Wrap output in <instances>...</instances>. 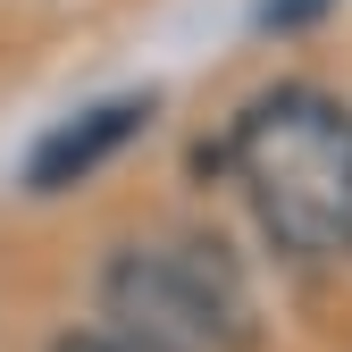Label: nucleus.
Masks as SVG:
<instances>
[{"label":"nucleus","mask_w":352,"mask_h":352,"mask_svg":"<svg viewBox=\"0 0 352 352\" xmlns=\"http://www.w3.org/2000/svg\"><path fill=\"white\" fill-rule=\"evenodd\" d=\"M227 168L294 260H352V109L319 84H277L227 126Z\"/></svg>","instance_id":"obj_1"},{"label":"nucleus","mask_w":352,"mask_h":352,"mask_svg":"<svg viewBox=\"0 0 352 352\" xmlns=\"http://www.w3.org/2000/svg\"><path fill=\"white\" fill-rule=\"evenodd\" d=\"M311 9H319V0H269V25H302Z\"/></svg>","instance_id":"obj_5"},{"label":"nucleus","mask_w":352,"mask_h":352,"mask_svg":"<svg viewBox=\"0 0 352 352\" xmlns=\"http://www.w3.org/2000/svg\"><path fill=\"white\" fill-rule=\"evenodd\" d=\"M51 352H126V344H118V336H59Z\"/></svg>","instance_id":"obj_4"},{"label":"nucleus","mask_w":352,"mask_h":352,"mask_svg":"<svg viewBox=\"0 0 352 352\" xmlns=\"http://www.w3.org/2000/svg\"><path fill=\"white\" fill-rule=\"evenodd\" d=\"M143 118H151V101H101V109H84V118H67L59 135H42V151L25 160V185L34 193H67V185H84L118 143H135L143 135Z\"/></svg>","instance_id":"obj_3"},{"label":"nucleus","mask_w":352,"mask_h":352,"mask_svg":"<svg viewBox=\"0 0 352 352\" xmlns=\"http://www.w3.org/2000/svg\"><path fill=\"white\" fill-rule=\"evenodd\" d=\"M101 319L126 352H252V285L218 243L160 235L101 269Z\"/></svg>","instance_id":"obj_2"}]
</instances>
